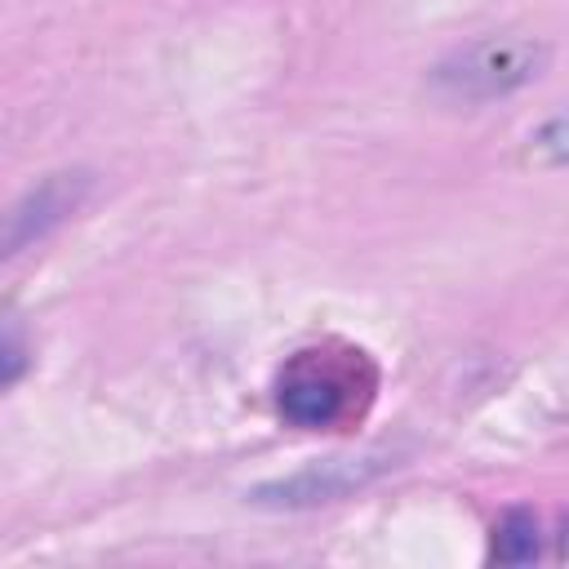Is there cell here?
Segmentation results:
<instances>
[{
    "label": "cell",
    "instance_id": "5",
    "mask_svg": "<svg viewBox=\"0 0 569 569\" xmlns=\"http://www.w3.org/2000/svg\"><path fill=\"white\" fill-rule=\"evenodd\" d=\"M538 516L525 507H511L498 525H493V542H489V560L498 565H529L538 556Z\"/></svg>",
    "mask_w": 569,
    "mask_h": 569
},
{
    "label": "cell",
    "instance_id": "1",
    "mask_svg": "<svg viewBox=\"0 0 569 569\" xmlns=\"http://www.w3.org/2000/svg\"><path fill=\"white\" fill-rule=\"evenodd\" d=\"M373 373L360 360V351H298L289 360V369L280 373L276 387V405L280 418L302 427V431H325L338 427L342 418H351L360 409V400L369 396Z\"/></svg>",
    "mask_w": 569,
    "mask_h": 569
},
{
    "label": "cell",
    "instance_id": "2",
    "mask_svg": "<svg viewBox=\"0 0 569 569\" xmlns=\"http://www.w3.org/2000/svg\"><path fill=\"white\" fill-rule=\"evenodd\" d=\"M547 62V49L529 36H489L476 40L445 62H436L431 84L449 102H493L502 93H516L529 84Z\"/></svg>",
    "mask_w": 569,
    "mask_h": 569
},
{
    "label": "cell",
    "instance_id": "4",
    "mask_svg": "<svg viewBox=\"0 0 569 569\" xmlns=\"http://www.w3.org/2000/svg\"><path fill=\"white\" fill-rule=\"evenodd\" d=\"M93 178L84 169H58L40 178L31 191H22L4 213H0V262L18 258L22 249L40 244L49 231H58L89 196Z\"/></svg>",
    "mask_w": 569,
    "mask_h": 569
},
{
    "label": "cell",
    "instance_id": "3",
    "mask_svg": "<svg viewBox=\"0 0 569 569\" xmlns=\"http://www.w3.org/2000/svg\"><path fill=\"white\" fill-rule=\"evenodd\" d=\"M391 467V453L373 449V453H342V458H316L293 476L267 480L249 493L253 507H276V511H302V507H320V502H338L356 489H365L369 480H378Z\"/></svg>",
    "mask_w": 569,
    "mask_h": 569
},
{
    "label": "cell",
    "instance_id": "6",
    "mask_svg": "<svg viewBox=\"0 0 569 569\" xmlns=\"http://www.w3.org/2000/svg\"><path fill=\"white\" fill-rule=\"evenodd\" d=\"M27 373V342L18 329H0V391Z\"/></svg>",
    "mask_w": 569,
    "mask_h": 569
}]
</instances>
